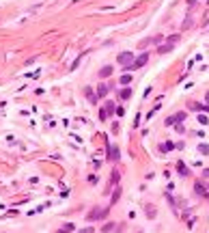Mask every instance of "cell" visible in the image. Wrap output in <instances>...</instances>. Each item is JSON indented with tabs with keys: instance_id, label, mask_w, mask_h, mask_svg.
<instances>
[{
	"instance_id": "cell-27",
	"label": "cell",
	"mask_w": 209,
	"mask_h": 233,
	"mask_svg": "<svg viewBox=\"0 0 209 233\" xmlns=\"http://www.w3.org/2000/svg\"><path fill=\"white\" fill-rule=\"evenodd\" d=\"M205 102H207V106H209V91L205 93Z\"/></svg>"
},
{
	"instance_id": "cell-2",
	"label": "cell",
	"mask_w": 209,
	"mask_h": 233,
	"mask_svg": "<svg viewBox=\"0 0 209 233\" xmlns=\"http://www.w3.org/2000/svg\"><path fill=\"white\" fill-rule=\"evenodd\" d=\"M147 61H149V52H142L140 56H136V58H134V63H132L129 67H125V69H127V74H129V71H134V69H140L142 65H147Z\"/></svg>"
},
{
	"instance_id": "cell-19",
	"label": "cell",
	"mask_w": 209,
	"mask_h": 233,
	"mask_svg": "<svg viewBox=\"0 0 209 233\" xmlns=\"http://www.w3.org/2000/svg\"><path fill=\"white\" fill-rule=\"evenodd\" d=\"M196 149H198V151H200L203 155H207V153H209V145H205V143H200V145H198Z\"/></svg>"
},
{
	"instance_id": "cell-11",
	"label": "cell",
	"mask_w": 209,
	"mask_h": 233,
	"mask_svg": "<svg viewBox=\"0 0 209 233\" xmlns=\"http://www.w3.org/2000/svg\"><path fill=\"white\" fill-rule=\"evenodd\" d=\"M173 149H175V143H170V141H166V143L159 145V151H164V153L166 151H173Z\"/></svg>"
},
{
	"instance_id": "cell-14",
	"label": "cell",
	"mask_w": 209,
	"mask_h": 233,
	"mask_svg": "<svg viewBox=\"0 0 209 233\" xmlns=\"http://www.w3.org/2000/svg\"><path fill=\"white\" fill-rule=\"evenodd\" d=\"M104 110H106V112H108V114H112V112H114V110H117V106H114V104H112V102H106V106H104Z\"/></svg>"
},
{
	"instance_id": "cell-24",
	"label": "cell",
	"mask_w": 209,
	"mask_h": 233,
	"mask_svg": "<svg viewBox=\"0 0 209 233\" xmlns=\"http://www.w3.org/2000/svg\"><path fill=\"white\" fill-rule=\"evenodd\" d=\"M114 112H117V117H123V114H125V110H123V106H119V108H117V110H114Z\"/></svg>"
},
{
	"instance_id": "cell-26",
	"label": "cell",
	"mask_w": 209,
	"mask_h": 233,
	"mask_svg": "<svg viewBox=\"0 0 209 233\" xmlns=\"http://www.w3.org/2000/svg\"><path fill=\"white\" fill-rule=\"evenodd\" d=\"M80 233H95V231H93V227H86V229H82Z\"/></svg>"
},
{
	"instance_id": "cell-18",
	"label": "cell",
	"mask_w": 209,
	"mask_h": 233,
	"mask_svg": "<svg viewBox=\"0 0 209 233\" xmlns=\"http://www.w3.org/2000/svg\"><path fill=\"white\" fill-rule=\"evenodd\" d=\"M101 231H104V233H110V231H114V222H106V224L101 227Z\"/></svg>"
},
{
	"instance_id": "cell-30",
	"label": "cell",
	"mask_w": 209,
	"mask_h": 233,
	"mask_svg": "<svg viewBox=\"0 0 209 233\" xmlns=\"http://www.w3.org/2000/svg\"><path fill=\"white\" fill-rule=\"evenodd\" d=\"M207 188H209V183H207Z\"/></svg>"
},
{
	"instance_id": "cell-21",
	"label": "cell",
	"mask_w": 209,
	"mask_h": 233,
	"mask_svg": "<svg viewBox=\"0 0 209 233\" xmlns=\"http://www.w3.org/2000/svg\"><path fill=\"white\" fill-rule=\"evenodd\" d=\"M175 132H177V134H185V127H183V123H177Z\"/></svg>"
},
{
	"instance_id": "cell-1",
	"label": "cell",
	"mask_w": 209,
	"mask_h": 233,
	"mask_svg": "<svg viewBox=\"0 0 209 233\" xmlns=\"http://www.w3.org/2000/svg\"><path fill=\"white\" fill-rule=\"evenodd\" d=\"M108 216V209H101V207H93L91 212L86 214V220L88 222H95V220H104Z\"/></svg>"
},
{
	"instance_id": "cell-17",
	"label": "cell",
	"mask_w": 209,
	"mask_h": 233,
	"mask_svg": "<svg viewBox=\"0 0 209 233\" xmlns=\"http://www.w3.org/2000/svg\"><path fill=\"white\" fill-rule=\"evenodd\" d=\"M145 209H147V216L149 218H155V207L153 205H145Z\"/></svg>"
},
{
	"instance_id": "cell-16",
	"label": "cell",
	"mask_w": 209,
	"mask_h": 233,
	"mask_svg": "<svg viewBox=\"0 0 209 233\" xmlns=\"http://www.w3.org/2000/svg\"><path fill=\"white\" fill-rule=\"evenodd\" d=\"M173 117H175V123H183V119H185L188 114H185V112H177V114H173Z\"/></svg>"
},
{
	"instance_id": "cell-28",
	"label": "cell",
	"mask_w": 209,
	"mask_h": 233,
	"mask_svg": "<svg viewBox=\"0 0 209 233\" xmlns=\"http://www.w3.org/2000/svg\"><path fill=\"white\" fill-rule=\"evenodd\" d=\"M203 177H209V169H205V171H203Z\"/></svg>"
},
{
	"instance_id": "cell-6",
	"label": "cell",
	"mask_w": 209,
	"mask_h": 233,
	"mask_svg": "<svg viewBox=\"0 0 209 233\" xmlns=\"http://www.w3.org/2000/svg\"><path fill=\"white\" fill-rule=\"evenodd\" d=\"M119 97H121L123 102H127V99L132 97V89H129V86H123V89L119 91Z\"/></svg>"
},
{
	"instance_id": "cell-23",
	"label": "cell",
	"mask_w": 209,
	"mask_h": 233,
	"mask_svg": "<svg viewBox=\"0 0 209 233\" xmlns=\"http://www.w3.org/2000/svg\"><path fill=\"white\" fill-rule=\"evenodd\" d=\"M99 119H101V121H106V119H108V112H106V110H104V108H101V110H99Z\"/></svg>"
},
{
	"instance_id": "cell-13",
	"label": "cell",
	"mask_w": 209,
	"mask_h": 233,
	"mask_svg": "<svg viewBox=\"0 0 209 233\" xmlns=\"http://www.w3.org/2000/svg\"><path fill=\"white\" fill-rule=\"evenodd\" d=\"M177 171H179V173H181L183 177H185V175H190V171L185 169V164H183V162H177Z\"/></svg>"
},
{
	"instance_id": "cell-29",
	"label": "cell",
	"mask_w": 209,
	"mask_h": 233,
	"mask_svg": "<svg viewBox=\"0 0 209 233\" xmlns=\"http://www.w3.org/2000/svg\"><path fill=\"white\" fill-rule=\"evenodd\" d=\"M56 233H69V231H67V229H65V227H63V229H58V231H56Z\"/></svg>"
},
{
	"instance_id": "cell-5",
	"label": "cell",
	"mask_w": 209,
	"mask_h": 233,
	"mask_svg": "<svg viewBox=\"0 0 209 233\" xmlns=\"http://www.w3.org/2000/svg\"><path fill=\"white\" fill-rule=\"evenodd\" d=\"M84 93H86V99H88L91 104H97V102H99V97H97V93H95V91H93V89H86Z\"/></svg>"
},
{
	"instance_id": "cell-9",
	"label": "cell",
	"mask_w": 209,
	"mask_h": 233,
	"mask_svg": "<svg viewBox=\"0 0 209 233\" xmlns=\"http://www.w3.org/2000/svg\"><path fill=\"white\" fill-rule=\"evenodd\" d=\"M112 76V65H106L99 69V78H110Z\"/></svg>"
},
{
	"instance_id": "cell-3",
	"label": "cell",
	"mask_w": 209,
	"mask_h": 233,
	"mask_svg": "<svg viewBox=\"0 0 209 233\" xmlns=\"http://www.w3.org/2000/svg\"><path fill=\"white\" fill-rule=\"evenodd\" d=\"M117 61H119V65H123V67H129V65L134 63V54H132V52H121Z\"/></svg>"
},
{
	"instance_id": "cell-4",
	"label": "cell",
	"mask_w": 209,
	"mask_h": 233,
	"mask_svg": "<svg viewBox=\"0 0 209 233\" xmlns=\"http://www.w3.org/2000/svg\"><path fill=\"white\" fill-rule=\"evenodd\" d=\"M108 158H110V160H119V158H121V151H119L117 145H110V147H108Z\"/></svg>"
},
{
	"instance_id": "cell-20",
	"label": "cell",
	"mask_w": 209,
	"mask_h": 233,
	"mask_svg": "<svg viewBox=\"0 0 209 233\" xmlns=\"http://www.w3.org/2000/svg\"><path fill=\"white\" fill-rule=\"evenodd\" d=\"M117 183H119V173L114 171V173H112V183H110V186H117Z\"/></svg>"
},
{
	"instance_id": "cell-12",
	"label": "cell",
	"mask_w": 209,
	"mask_h": 233,
	"mask_svg": "<svg viewBox=\"0 0 209 233\" xmlns=\"http://www.w3.org/2000/svg\"><path fill=\"white\" fill-rule=\"evenodd\" d=\"M119 82H121L123 86H129V82H132V74H123V76L119 78Z\"/></svg>"
},
{
	"instance_id": "cell-15",
	"label": "cell",
	"mask_w": 209,
	"mask_h": 233,
	"mask_svg": "<svg viewBox=\"0 0 209 233\" xmlns=\"http://www.w3.org/2000/svg\"><path fill=\"white\" fill-rule=\"evenodd\" d=\"M119 196H121V188H119V186H117V190H114V192H112V201H110V203L114 205V203H117V201H119Z\"/></svg>"
},
{
	"instance_id": "cell-7",
	"label": "cell",
	"mask_w": 209,
	"mask_h": 233,
	"mask_svg": "<svg viewBox=\"0 0 209 233\" xmlns=\"http://www.w3.org/2000/svg\"><path fill=\"white\" fill-rule=\"evenodd\" d=\"M173 48H175V43H170V41H166L164 45H157V52H159V54H166V52H170Z\"/></svg>"
},
{
	"instance_id": "cell-8",
	"label": "cell",
	"mask_w": 209,
	"mask_h": 233,
	"mask_svg": "<svg viewBox=\"0 0 209 233\" xmlns=\"http://www.w3.org/2000/svg\"><path fill=\"white\" fill-rule=\"evenodd\" d=\"M108 89H110V86H108L106 82H101V84L97 86V91H95V93H97V97H106V95H108Z\"/></svg>"
},
{
	"instance_id": "cell-25",
	"label": "cell",
	"mask_w": 209,
	"mask_h": 233,
	"mask_svg": "<svg viewBox=\"0 0 209 233\" xmlns=\"http://www.w3.org/2000/svg\"><path fill=\"white\" fill-rule=\"evenodd\" d=\"M190 24H192V17H188V19L183 22V28H190Z\"/></svg>"
},
{
	"instance_id": "cell-10",
	"label": "cell",
	"mask_w": 209,
	"mask_h": 233,
	"mask_svg": "<svg viewBox=\"0 0 209 233\" xmlns=\"http://www.w3.org/2000/svg\"><path fill=\"white\" fill-rule=\"evenodd\" d=\"M194 192H196L198 196H207V194H209V192L205 190V186H203V183H194Z\"/></svg>"
},
{
	"instance_id": "cell-22",
	"label": "cell",
	"mask_w": 209,
	"mask_h": 233,
	"mask_svg": "<svg viewBox=\"0 0 209 233\" xmlns=\"http://www.w3.org/2000/svg\"><path fill=\"white\" fill-rule=\"evenodd\" d=\"M198 121H200L203 125H207V123H209V117H205V114H198Z\"/></svg>"
}]
</instances>
